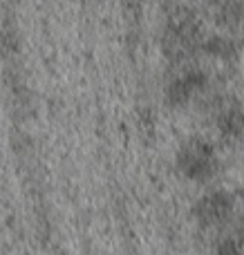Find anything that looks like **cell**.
Here are the masks:
<instances>
[{
	"label": "cell",
	"mask_w": 244,
	"mask_h": 255,
	"mask_svg": "<svg viewBox=\"0 0 244 255\" xmlns=\"http://www.w3.org/2000/svg\"><path fill=\"white\" fill-rule=\"evenodd\" d=\"M209 152L206 148H200V145H193V148H186L182 157V163H184V170L188 175H204L209 170Z\"/></svg>",
	"instance_id": "obj_1"
}]
</instances>
